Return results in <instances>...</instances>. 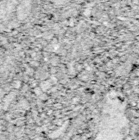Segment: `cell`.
<instances>
[{
    "mask_svg": "<svg viewBox=\"0 0 139 140\" xmlns=\"http://www.w3.org/2000/svg\"><path fill=\"white\" fill-rule=\"evenodd\" d=\"M51 1H52L53 3H55L57 4H65L72 1V0H51Z\"/></svg>",
    "mask_w": 139,
    "mask_h": 140,
    "instance_id": "cell-1",
    "label": "cell"
},
{
    "mask_svg": "<svg viewBox=\"0 0 139 140\" xmlns=\"http://www.w3.org/2000/svg\"><path fill=\"white\" fill-rule=\"evenodd\" d=\"M34 92H35L36 93H38V95H39L41 93V90H40V89H39V88H36L35 89H34Z\"/></svg>",
    "mask_w": 139,
    "mask_h": 140,
    "instance_id": "cell-2",
    "label": "cell"
},
{
    "mask_svg": "<svg viewBox=\"0 0 139 140\" xmlns=\"http://www.w3.org/2000/svg\"><path fill=\"white\" fill-rule=\"evenodd\" d=\"M90 12H91V11L89 9H86L85 11H84V14L86 15V16H89V14H90Z\"/></svg>",
    "mask_w": 139,
    "mask_h": 140,
    "instance_id": "cell-3",
    "label": "cell"
},
{
    "mask_svg": "<svg viewBox=\"0 0 139 140\" xmlns=\"http://www.w3.org/2000/svg\"><path fill=\"white\" fill-rule=\"evenodd\" d=\"M20 86H21V82L18 81V82L16 84V85H15V88H16V89H19Z\"/></svg>",
    "mask_w": 139,
    "mask_h": 140,
    "instance_id": "cell-4",
    "label": "cell"
},
{
    "mask_svg": "<svg viewBox=\"0 0 139 140\" xmlns=\"http://www.w3.org/2000/svg\"><path fill=\"white\" fill-rule=\"evenodd\" d=\"M77 100H78V98H74V99H73L74 103H76V102H77Z\"/></svg>",
    "mask_w": 139,
    "mask_h": 140,
    "instance_id": "cell-5",
    "label": "cell"
}]
</instances>
